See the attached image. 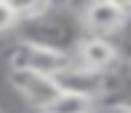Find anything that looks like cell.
<instances>
[{
	"label": "cell",
	"instance_id": "obj_1",
	"mask_svg": "<svg viewBox=\"0 0 131 113\" xmlns=\"http://www.w3.org/2000/svg\"><path fill=\"white\" fill-rule=\"evenodd\" d=\"M56 81L61 85V91L98 101L106 93H114L116 76H114V70H96V68H88V65L71 60L66 68H61L56 73Z\"/></svg>",
	"mask_w": 131,
	"mask_h": 113
},
{
	"label": "cell",
	"instance_id": "obj_2",
	"mask_svg": "<svg viewBox=\"0 0 131 113\" xmlns=\"http://www.w3.org/2000/svg\"><path fill=\"white\" fill-rule=\"evenodd\" d=\"M8 85L25 103H30L35 111H46L61 96V85L56 81V76L40 73V70H28V68H10Z\"/></svg>",
	"mask_w": 131,
	"mask_h": 113
},
{
	"label": "cell",
	"instance_id": "obj_3",
	"mask_svg": "<svg viewBox=\"0 0 131 113\" xmlns=\"http://www.w3.org/2000/svg\"><path fill=\"white\" fill-rule=\"evenodd\" d=\"M8 60H10V68H28V70H40V73L56 76L61 68H66L73 60V53H63L58 48L40 45V43H33V40L20 38L15 45L10 48Z\"/></svg>",
	"mask_w": 131,
	"mask_h": 113
},
{
	"label": "cell",
	"instance_id": "obj_4",
	"mask_svg": "<svg viewBox=\"0 0 131 113\" xmlns=\"http://www.w3.org/2000/svg\"><path fill=\"white\" fill-rule=\"evenodd\" d=\"M83 28L91 35H116L124 28V23L129 20V15L124 10H118L116 5H111L108 0H91L86 8L78 10Z\"/></svg>",
	"mask_w": 131,
	"mask_h": 113
},
{
	"label": "cell",
	"instance_id": "obj_5",
	"mask_svg": "<svg viewBox=\"0 0 131 113\" xmlns=\"http://www.w3.org/2000/svg\"><path fill=\"white\" fill-rule=\"evenodd\" d=\"M73 60L96 70H114L116 63H121V55L114 40H108L106 35H86L73 50Z\"/></svg>",
	"mask_w": 131,
	"mask_h": 113
},
{
	"label": "cell",
	"instance_id": "obj_6",
	"mask_svg": "<svg viewBox=\"0 0 131 113\" xmlns=\"http://www.w3.org/2000/svg\"><path fill=\"white\" fill-rule=\"evenodd\" d=\"M96 106L93 98L78 96V93H68V91H61V96L50 103L46 111L48 113H91Z\"/></svg>",
	"mask_w": 131,
	"mask_h": 113
},
{
	"label": "cell",
	"instance_id": "obj_7",
	"mask_svg": "<svg viewBox=\"0 0 131 113\" xmlns=\"http://www.w3.org/2000/svg\"><path fill=\"white\" fill-rule=\"evenodd\" d=\"M8 3H10V8L18 13L20 20L38 18V15L48 13L50 8H53V3H50V0H8Z\"/></svg>",
	"mask_w": 131,
	"mask_h": 113
},
{
	"label": "cell",
	"instance_id": "obj_8",
	"mask_svg": "<svg viewBox=\"0 0 131 113\" xmlns=\"http://www.w3.org/2000/svg\"><path fill=\"white\" fill-rule=\"evenodd\" d=\"M18 25H20V18L18 13L10 8V3L8 0H0V35L8 30H15Z\"/></svg>",
	"mask_w": 131,
	"mask_h": 113
},
{
	"label": "cell",
	"instance_id": "obj_9",
	"mask_svg": "<svg viewBox=\"0 0 131 113\" xmlns=\"http://www.w3.org/2000/svg\"><path fill=\"white\" fill-rule=\"evenodd\" d=\"M111 5H116L118 10H124L126 15H131V0H108Z\"/></svg>",
	"mask_w": 131,
	"mask_h": 113
},
{
	"label": "cell",
	"instance_id": "obj_10",
	"mask_svg": "<svg viewBox=\"0 0 131 113\" xmlns=\"http://www.w3.org/2000/svg\"><path fill=\"white\" fill-rule=\"evenodd\" d=\"M88 3H91V0H71V8H73V10H81V8L88 5Z\"/></svg>",
	"mask_w": 131,
	"mask_h": 113
},
{
	"label": "cell",
	"instance_id": "obj_11",
	"mask_svg": "<svg viewBox=\"0 0 131 113\" xmlns=\"http://www.w3.org/2000/svg\"><path fill=\"white\" fill-rule=\"evenodd\" d=\"M53 8H71V0H50Z\"/></svg>",
	"mask_w": 131,
	"mask_h": 113
},
{
	"label": "cell",
	"instance_id": "obj_12",
	"mask_svg": "<svg viewBox=\"0 0 131 113\" xmlns=\"http://www.w3.org/2000/svg\"><path fill=\"white\" fill-rule=\"evenodd\" d=\"M116 108H121V113H131V103H118Z\"/></svg>",
	"mask_w": 131,
	"mask_h": 113
},
{
	"label": "cell",
	"instance_id": "obj_13",
	"mask_svg": "<svg viewBox=\"0 0 131 113\" xmlns=\"http://www.w3.org/2000/svg\"><path fill=\"white\" fill-rule=\"evenodd\" d=\"M108 113H121V108H116V106H114V108H111Z\"/></svg>",
	"mask_w": 131,
	"mask_h": 113
},
{
	"label": "cell",
	"instance_id": "obj_14",
	"mask_svg": "<svg viewBox=\"0 0 131 113\" xmlns=\"http://www.w3.org/2000/svg\"><path fill=\"white\" fill-rule=\"evenodd\" d=\"M40 113H48V111H40Z\"/></svg>",
	"mask_w": 131,
	"mask_h": 113
},
{
	"label": "cell",
	"instance_id": "obj_15",
	"mask_svg": "<svg viewBox=\"0 0 131 113\" xmlns=\"http://www.w3.org/2000/svg\"><path fill=\"white\" fill-rule=\"evenodd\" d=\"M91 113H93V111H91Z\"/></svg>",
	"mask_w": 131,
	"mask_h": 113
},
{
	"label": "cell",
	"instance_id": "obj_16",
	"mask_svg": "<svg viewBox=\"0 0 131 113\" xmlns=\"http://www.w3.org/2000/svg\"><path fill=\"white\" fill-rule=\"evenodd\" d=\"M0 113H3V111H0Z\"/></svg>",
	"mask_w": 131,
	"mask_h": 113
}]
</instances>
